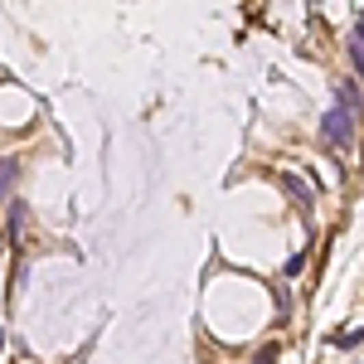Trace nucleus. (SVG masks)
Listing matches in <instances>:
<instances>
[{
    "mask_svg": "<svg viewBox=\"0 0 364 364\" xmlns=\"http://www.w3.org/2000/svg\"><path fill=\"white\" fill-rule=\"evenodd\" d=\"M354 127H359V117H354L350 107H340V102H330V112H326V122H321L326 151H350V146H354Z\"/></svg>",
    "mask_w": 364,
    "mask_h": 364,
    "instance_id": "1",
    "label": "nucleus"
},
{
    "mask_svg": "<svg viewBox=\"0 0 364 364\" xmlns=\"http://www.w3.org/2000/svg\"><path fill=\"white\" fill-rule=\"evenodd\" d=\"M282 185H287V194L296 199V209H301V214H311V185H306V180H296V175H282Z\"/></svg>",
    "mask_w": 364,
    "mask_h": 364,
    "instance_id": "2",
    "label": "nucleus"
},
{
    "mask_svg": "<svg viewBox=\"0 0 364 364\" xmlns=\"http://www.w3.org/2000/svg\"><path fill=\"white\" fill-rule=\"evenodd\" d=\"M335 102H340V107H350L354 117H364V97L354 92V83H335Z\"/></svg>",
    "mask_w": 364,
    "mask_h": 364,
    "instance_id": "3",
    "label": "nucleus"
},
{
    "mask_svg": "<svg viewBox=\"0 0 364 364\" xmlns=\"http://www.w3.org/2000/svg\"><path fill=\"white\" fill-rule=\"evenodd\" d=\"M15 180H20V161H0V199H10Z\"/></svg>",
    "mask_w": 364,
    "mask_h": 364,
    "instance_id": "4",
    "label": "nucleus"
},
{
    "mask_svg": "<svg viewBox=\"0 0 364 364\" xmlns=\"http://www.w3.org/2000/svg\"><path fill=\"white\" fill-rule=\"evenodd\" d=\"M20 229H25V199H15V204H10V233L20 238Z\"/></svg>",
    "mask_w": 364,
    "mask_h": 364,
    "instance_id": "5",
    "label": "nucleus"
},
{
    "mask_svg": "<svg viewBox=\"0 0 364 364\" xmlns=\"http://www.w3.org/2000/svg\"><path fill=\"white\" fill-rule=\"evenodd\" d=\"M330 340H335V345H340V350H354V345H359V340H364V330H345V335H330Z\"/></svg>",
    "mask_w": 364,
    "mask_h": 364,
    "instance_id": "6",
    "label": "nucleus"
},
{
    "mask_svg": "<svg viewBox=\"0 0 364 364\" xmlns=\"http://www.w3.org/2000/svg\"><path fill=\"white\" fill-rule=\"evenodd\" d=\"M350 59H354V68H359V78H364V44H359V39L350 44Z\"/></svg>",
    "mask_w": 364,
    "mask_h": 364,
    "instance_id": "7",
    "label": "nucleus"
}]
</instances>
